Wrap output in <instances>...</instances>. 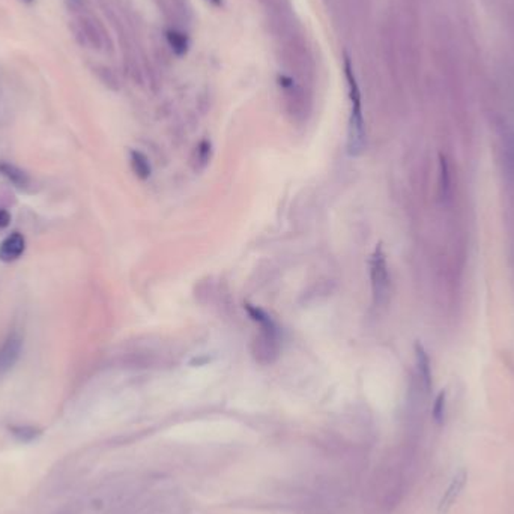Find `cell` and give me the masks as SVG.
I'll return each instance as SVG.
<instances>
[{
    "mask_svg": "<svg viewBox=\"0 0 514 514\" xmlns=\"http://www.w3.org/2000/svg\"><path fill=\"white\" fill-rule=\"evenodd\" d=\"M444 412H445V394L441 393V394H439V397L436 399V403H435V409H433L435 420L436 421H442Z\"/></svg>",
    "mask_w": 514,
    "mask_h": 514,
    "instance_id": "obj_9",
    "label": "cell"
},
{
    "mask_svg": "<svg viewBox=\"0 0 514 514\" xmlns=\"http://www.w3.org/2000/svg\"><path fill=\"white\" fill-rule=\"evenodd\" d=\"M465 483H466V473L462 469V470H459V473L453 477L452 483H449L447 492L441 499V504H439V511L445 513L449 507L454 504L456 499L460 495V492H462V489L465 487Z\"/></svg>",
    "mask_w": 514,
    "mask_h": 514,
    "instance_id": "obj_5",
    "label": "cell"
},
{
    "mask_svg": "<svg viewBox=\"0 0 514 514\" xmlns=\"http://www.w3.org/2000/svg\"><path fill=\"white\" fill-rule=\"evenodd\" d=\"M346 79L349 86V100H350V117H349V137H348V152L352 157H358L366 146V122L362 114V101L360 86L357 77L353 74V68L349 59H346Z\"/></svg>",
    "mask_w": 514,
    "mask_h": 514,
    "instance_id": "obj_1",
    "label": "cell"
},
{
    "mask_svg": "<svg viewBox=\"0 0 514 514\" xmlns=\"http://www.w3.org/2000/svg\"><path fill=\"white\" fill-rule=\"evenodd\" d=\"M23 349V338L18 333L9 334L8 338L0 346V374H5L15 366Z\"/></svg>",
    "mask_w": 514,
    "mask_h": 514,
    "instance_id": "obj_3",
    "label": "cell"
},
{
    "mask_svg": "<svg viewBox=\"0 0 514 514\" xmlns=\"http://www.w3.org/2000/svg\"><path fill=\"white\" fill-rule=\"evenodd\" d=\"M74 2H79V0H74Z\"/></svg>",
    "mask_w": 514,
    "mask_h": 514,
    "instance_id": "obj_14",
    "label": "cell"
},
{
    "mask_svg": "<svg viewBox=\"0 0 514 514\" xmlns=\"http://www.w3.org/2000/svg\"><path fill=\"white\" fill-rule=\"evenodd\" d=\"M0 173H2L11 182V184L17 188L23 190V188L29 187V184H30V178L26 171H23L11 163L0 162Z\"/></svg>",
    "mask_w": 514,
    "mask_h": 514,
    "instance_id": "obj_6",
    "label": "cell"
},
{
    "mask_svg": "<svg viewBox=\"0 0 514 514\" xmlns=\"http://www.w3.org/2000/svg\"><path fill=\"white\" fill-rule=\"evenodd\" d=\"M9 223H11V216H9V212H8V211H5V209H2V208H0V229H5V228H8V226H9Z\"/></svg>",
    "mask_w": 514,
    "mask_h": 514,
    "instance_id": "obj_11",
    "label": "cell"
},
{
    "mask_svg": "<svg viewBox=\"0 0 514 514\" xmlns=\"http://www.w3.org/2000/svg\"><path fill=\"white\" fill-rule=\"evenodd\" d=\"M212 2H213V4H217V5H218V4H221V0H212Z\"/></svg>",
    "mask_w": 514,
    "mask_h": 514,
    "instance_id": "obj_12",
    "label": "cell"
},
{
    "mask_svg": "<svg viewBox=\"0 0 514 514\" xmlns=\"http://www.w3.org/2000/svg\"><path fill=\"white\" fill-rule=\"evenodd\" d=\"M26 250V239L20 232L9 233L8 237L0 242V262L11 263L18 261Z\"/></svg>",
    "mask_w": 514,
    "mask_h": 514,
    "instance_id": "obj_4",
    "label": "cell"
},
{
    "mask_svg": "<svg viewBox=\"0 0 514 514\" xmlns=\"http://www.w3.org/2000/svg\"><path fill=\"white\" fill-rule=\"evenodd\" d=\"M130 162H131V167L134 170V173L138 178L147 179L149 176H151V164H149V159L145 154L138 152V151H131Z\"/></svg>",
    "mask_w": 514,
    "mask_h": 514,
    "instance_id": "obj_7",
    "label": "cell"
},
{
    "mask_svg": "<svg viewBox=\"0 0 514 514\" xmlns=\"http://www.w3.org/2000/svg\"><path fill=\"white\" fill-rule=\"evenodd\" d=\"M197 152H199V157H197V163L199 164H206L208 162H209V154H211V145L208 143V142H203L200 146H199V149H197Z\"/></svg>",
    "mask_w": 514,
    "mask_h": 514,
    "instance_id": "obj_10",
    "label": "cell"
},
{
    "mask_svg": "<svg viewBox=\"0 0 514 514\" xmlns=\"http://www.w3.org/2000/svg\"><path fill=\"white\" fill-rule=\"evenodd\" d=\"M9 432L20 442H32L41 436V428L35 426H11Z\"/></svg>",
    "mask_w": 514,
    "mask_h": 514,
    "instance_id": "obj_8",
    "label": "cell"
},
{
    "mask_svg": "<svg viewBox=\"0 0 514 514\" xmlns=\"http://www.w3.org/2000/svg\"><path fill=\"white\" fill-rule=\"evenodd\" d=\"M26 2H34V0H26Z\"/></svg>",
    "mask_w": 514,
    "mask_h": 514,
    "instance_id": "obj_13",
    "label": "cell"
},
{
    "mask_svg": "<svg viewBox=\"0 0 514 514\" xmlns=\"http://www.w3.org/2000/svg\"><path fill=\"white\" fill-rule=\"evenodd\" d=\"M370 278H371L374 304L382 305L387 303L390 292V272H388L387 257H385V253L381 245H378L376 250L371 254Z\"/></svg>",
    "mask_w": 514,
    "mask_h": 514,
    "instance_id": "obj_2",
    "label": "cell"
}]
</instances>
